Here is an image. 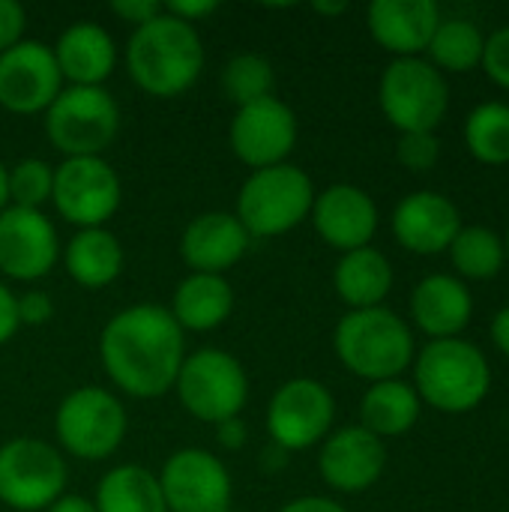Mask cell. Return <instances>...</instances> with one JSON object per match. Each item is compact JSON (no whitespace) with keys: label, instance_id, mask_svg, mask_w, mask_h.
Masks as SVG:
<instances>
[{"label":"cell","instance_id":"obj_30","mask_svg":"<svg viewBox=\"0 0 509 512\" xmlns=\"http://www.w3.org/2000/svg\"><path fill=\"white\" fill-rule=\"evenodd\" d=\"M453 264L462 276L468 279H492L501 273L507 255H504V240L483 225L462 228L456 240L450 243Z\"/></svg>","mask_w":509,"mask_h":512},{"label":"cell","instance_id":"obj_19","mask_svg":"<svg viewBox=\"0 0 509 512\" xmlns=\"http://www.w3.org/2000/svg\"><path fill=\"white\" fill-rule=\"evenodd\" d=\"M462 231V216L456 204L438 192H414L393 210L396 240L417 255H438L450 249Z\"/></svg>","mask_w":509,"mask_h":512},{"label":"cell","instance_id":"obj_1","mask_svg":"<svg viewBox=\"0 0 509 512\" xmlns=\"http://www.w3.org/2000/svg\"><path fill=\"white\" fill-rule=\"evenodd\" d=\"M99 357L108 378L135 399L165 396L186 360L183 330L159 303L120 309L99 336Z\"/></svg>","mask_w":509,"mask_h":512},{"label":"cell","instance_id":"obj_31","mask_svg":"<svg viewBox=\"0 0 509 512\" xmlns=\"http://www.w3.org/2000/svg\"><path fill=\"white\" fill-rule=\"evenodd\" d=\"M465 144L468 150L486 165H507L509 162V105L486 102L471 111L465 123Z\"/></svg>","mask_w":509,"mask_h":512},{"label":"cell","instance_id":"obj_29","mask_svg":"<svg viewBox=\"0 0 509 512\" xmlns=\"http://www.w3.org/2000/svg\"><path fill=\"white\" fill-rule=\"evenodd\" d=\"M483 33L477 30V24L465 21V18H450L441 21L432 42H429V54H432V66L438 69H450V72H468L483 60Z\"/></svg>","mask_w":509,"mask_h":512},{"label":"cell","instance_id":"obj_43","mask_svg":"<svg viewBox=\"0 0 509 512\" xmlns=\"http://www.w3.org/2000/svg\"><path fill=\"white\" fill-rule=\"evenodd\" d=\"M45 512H96V504L81 495H60Z\"/></svg>","mask_w":509,"mask_h":512},{"label":"cell","instance_id":"obj_48","mask_svg":"<svg viewBox=\"0 0 509 512\" xmlns=\"http://www.w3.org/2000/svg\"><path fill=\"white\" fill-rule=\"evenodd\" d=\"M504 255H507V261H509V234H507V240H504Z\"/></svg>","mask_w":509,"mask_h":512},{"label":"cell","instance_id":"obj_17","mask_svg":"<svg viewBox=\"0 0 509 512\" xmlns=\"http://www.w3.org/2000/svg\"><path fill=\"white\" fill-rule=\"evenodd\" d=\"M387 465L384 441L366 432L363 426H345L333 435H327L318 468L330 489L336 492H366L372 489Z\"/></svg>","mask_w":509,"mask_h":512},{"label":"cell","instance_id":"obj_21","mask_svg":"<svg viewBox=\"0 0 509 512\" xmlns=\"http://www.w3.org/2000/svg\"><path fill=\"white\" fill-rule=\"evenodd\" d=\"M366 18L381 48L396 57H417L429 48L441 24V9L432 0H375Z\"/></svg>","mask_w":509,"mask_h":512},{"label":"cell","instance_id":"obj_22","mask_svg":"<svg viewBox=\"0 0 509 512\" xmlns=\"http://www.w3.org/2000/svg\"><path fill=\"white\" fill-rule=\"evenodd\" d=\"M51 51L69 87H102L117 66V45L111 33L93 21L69 24Z\"/></svg>","mask_w":509,"mask_h":512},{"label":"cell","instance_id":"obj_44","mask_svg":"<svg viewBox=\"0 0 509 512\" xmlns=\"http://www.w3.org/2000/svg\"><path fill=\"white\" fill-rule=\"evenodd\" d=\"M492 339H495V345L501 348V354H507L509 357V306H504V309L495 315V321H492Z\"/></svg>","mask_w":509,"mask_h":512},{"label":"cell","instance_id":"obj_38","mask_svg":"<svg viewBox=\"0 0 509 512\" xmlns=\"http://www.w3.org/2000/svg\"><path fill=\"white\" fill-rule=\"evenodd\" d=\"M162 9H165V6L156 3V0H114V3H111V12H114L117 18L135 24V27L153 21L156 15H162Z\"/></svg>","mask_w":509,"mask_h":512},{"label":"cell","instance_id":"obj_27","mask_svg":"<svg viewBox=\"0 0 509 512\" xmlns=\"http://www.w3.org/2000/svg\"><path fill=\"white\" fill-rule=\"evenodd\" d=\"M417 417H420V396L411 384L399 378L372 384L360 402L363 429L372 432L375 438H399L414 429Z\"/></svg>","mask_w":509,"mask_h":512},{"label":"cell","instance_id":"obj_16","mask_svg":"<svg viewBox=\"0 0 509 512\" xmlns=\"http://www.w3.org/2000/svg\"><path fill=\"white\" fill-rule=\"evenodd\" d=\"M57 231L42 210L6 207L0 213V273L15 282H36L57 264Z\"/></svg>","mask_w":509,"mask_h":512},{"label":"cell","instance_id":"obj_4","mask_svg":"<svg viewBox=\"0 0 509 512\" xmlns=\"http://www.w3.org/2000/svg\"><path fill=\"white\" fill-rule=\"evenodd\" d=\"M417 396L444 414L474 411L492 384L489 360L483 351L465 339H435L429 342L414 366Z\"/></svg>","mask_w":509,"mask_h":512},{"label":"cell","instance_id":"obj_11","mask_svg":"<svg viewBox=\"0 0 509 512\" xmlns=\"http://www.w3.org/2000/svg\"><path fill=\"white\" fill-rule=\"evenodd\" d=\"M51 201L69 225H78L81 231L105 228V222L120 210L123 186L102 156H75L54 168Z\"/></svg>","mask_w":509,"mask_h":512},{"label":"cell","instance_id":"obj_24","mask_svg":"<svg viewBox=\"0 0 509 512\" xmlns=\"http://www.w3.org/2000/svg\"><path fill=\"white\" fill-rule=\"evenodd\" d=\"M174 321L180 330H195L207 333L222 327L231 312H234V291L225 276H210V273H189L171 300Z\"/></svg>","mask_w":509,"mask_h":512},{"label":"cell","instance_id":"obj_28","mask_svg":"<svg viewBox=\"0 0 509 512\" xmlns=\"http://www.w3.org/2000/svg\"><path fill=\"white\" fill-rule=\"evenodd\" d=\"M96 512H168L159 477L141 465H120L96 486Z\"/></svg>","mask_w":509,"mask_h":512},{"label":"cell","instance_id":"obj_14","mask_svg":"<svg viewBox=\"0 0 509 512\" xmlns=\"http://www.w3.org/2000/svg\"><path fill=\"white\" fill-rule=\"evenodd\" d=\"M228 141L234 156L255 171L282 165L297 144V114L276 96L249 102L234 111Z\"/></svg>","mask_w":509,"mask_h":512},{"label":"cell","instance_id":"obj_34","mask_svg":"<svg viewBox=\"0 0 509 512\" xmlns=\"http://www.w3.org/2000/svg\"><path fill=\"white\" fill-rule=\"evenodd\" d=\"M396 156L408 171H429L438 165L441 144H438L435 132H402Z\"/></svg>","mask_w":509,"mask_h":512},{"label":"cell","instance_id":"obj_46","mask_svg":"<svg viewBox=\"0 0 509 512\" xmlns=\"http://www.w3.org/2000/svg\"><path fill=\"white\" fill-rule=\"evenodd\" d=\"M312 9L321 12V15H342L348 9V3H315Z\"/></svg>","mask_w":509,"mask_h":512},{"label":"cell","instance_id":"obj_3","mask_svg":"<svg viewBox=\"0 0 509 512\" xmlns=\"http://www.w3.org/2000/svg\"><path fill=\"white\" fill-rule=\"evenodd\" d=\"M333 345L348 372L375 384L399 378L414 360L408 324L384 306L348 312L336 324Z\"/></svg>","mask_w":509,"mask_h":512},{"label":"cell","instance_id":"obj_45","mask_svg":"<svg viewBox=\"0 0 509 512\" xmlns=\"http://www.w3.org/2000/svg\"><path fill=\"white\" fill-rule=\"evenodd\" d=\"M288 456H291V453H285L282 447L270 444V450H264V453H261V468H267V471H279V468L288 462Z\"/></svg>","mask_w":509,"mask_h":512},{"label":"cell","instance_id":"obj_8","mask_svg":"<svg viewBox=\"0 0 509 512\" xmlns=\"http://www.w3.org/2000/svg\"><path fill=\"white\" fill-rule=\"evenodd\" d=\"M54 432L69 456L102 462L114 456L126 438V411L114 393L102 387H78L60 402Z\"/></svg>","mask_w":509,"mask_h":512},{"label":"cell","instance_id":"obj_23","mask_svg":"<svg viewBox=\"0 0 509 512\" xmlns=\"http://www.w3.org/2000/svg\"><path fill=\"white\" fill-rule=\"evenodd\" d=\"M471 312H474L471 291L459 279L444 273L426 276L411 294V315L417 327L426 336H432V342L456 339L468 327Z\"/></svg>","mask_w":509,"mask_h":512},{"label":"cell","instance_id":"obj_36","mask_svg":"<svg viewBox=\"0 0 509 512\" xmlns=\"http://www.w3.org/2000/svg\"><path fill=\"white\" fill-rule=\"evenodd\" d=\"M27 15L18 0H0V54L24 39Z\"/></svg>","mask_w":509,"mask_h":512},{"label":"cell","instance_id":"obj_40","mask_svg":"<svg viewBox=\"0 0 509 512\" xmlns=\"http://www.w3.org/2000/svg\"><path fill=\"white\" fill-rule=\"evenodd\" d=\"M18 297L0 282V345H6L18 333Z\"/></svg>","mask_w":509,"mask_h":512},{"label":"cell","instance_id":"obj_18","mask_svg":"<svg viewBox=\"0 0 509 512\" xmlns=\"http://www.w3.org/2000/svg\"><path fill=\"white\" fill-rule=\"evenodd\" d=\"M312 219L321 240L342 252L369 246V240L378 231L375 201L369 198V192L351 183H333L321 195H315Z\"/></svg>","mask_w":509,"mask_h":512},{"label":"cell","instance_id":"obj_37","mask_svg":"<svg viewBox=\"0 0 509 512\" xmlns=\"http://www.w3.org/2000/svg\"><path fill=\"white\" fill-rule=\"evenodd\" d=\"M54 315V303L45 291H27L18 297V321L27 327H42Z\"/></svg>","mask_w":509,"mask_h":512},{"label":"cell","instance_id":"obj_35","mask_svg":"<svg viewBox=\"0 0 509 512\" xmlns=\"http://www.w3.org/2000/svg\"><path fill=\"white\" fill-rule=\"evenodd\" d=\"M483 69H486V75L495 81V84H501V87H507L509 90V27H501V30H495L489 39H486V45H483Z\"/></svg>","mask_w":509,"mask_h":512},{"label":"cell","instance_id":"obj_5","mask_svg":"<svg viewBox=\"0 0 509 512\" xmlns=\"http://www.w3.org/2000/svg\"><path fill=\"white\" fill-rule=\"evenodd\" d=\"M315 186L297 165H273L252 171L237 195V222L249 237H279L312 216Z\"/></svg>","mask_w":509,"mask_h":512},{"label":"cell","instance_id":"obj_33","mask_svg":"<svg viewBox=\"0 0 509 512\" xmlns=\"http://www.w3.org/2000/svg\"><path fill=\"white\" fill-rule=\"evenodd\" d=\"M6 186L12 207L39 210L45 201H51L54 189V168L45 159H18L12 168H6Z\"/></svg>","mask_w":509,"mask_h":512},{"label":"cell","instance_id":"obj_25","mask_svg":"<svg viewBox=\"0 0 509 512\" xmlns=\"http://www.w3.org/2000/svg\"><path fill=\"white\" fill-rule=\"evenodd\" d=\"M333 285L351 309H375L393 288V267L378 249L363 246L342 255L333 273Z\"/></svg>","mask_w":509,"mask_h":512},{"label":"cell","instance_id":"obj_32","mask_svg":"<svg viewBox=\"0 0 509 512\" xmlns=\"http://www.w3.org/2000/svg\"><path fill=\"white\" fill-rule=\"evenodd\" d=\"M273 87V63L261 54H234L222 69V90L237 108L273 96Z\"/></svg>","mask_w":509,"mask_h":512},{"label":"cell","instance_id":"obj_15","mask_svg":"<svg viewBox=\"0 0 509 512\" xmlns=\"http://www.w3.org/2000/svg\"><path fill=\"white\" fill-rule=\"evenodd\" d=\"M63 90L51 45L39 39H21L0 54V105L12 114H45Z\"/></svg>","mask_w":509,"mask_h":512},{"label":"cell","instance_id":"obj_12","mask_svg":"<svg viewBox=\"0 0 509 512\" xmlns=\"http://www.w3.org/2000/svg\"><path fill=\"white\" fill-rule=\"evenodd\" d=\"M333 417L336 402L321 381L291 378L270 399L267 432L276 447H282L285 453H297L324 441L333 429Z\"/></svg>","mask_w":509,"mask_h":512},{"label":"cell","instance_id":"obj_39","mask_svg":"<svg viewBox=\"0 0 509 512\" xmlns=\"http://www.w3.org/2000/svg\"><path fill=\"white\" fill-rule=\"evenodd\" d=\"M162 6H165V12L171 18H180V21H186L192 27L201 18H207V15H213L219 9V3H213V0H171V3H162Z\"/></svg>","mask_w":509,"mask_h":512},{"label":"cell","instance_id":"obj_13","mask_svg":"<svg viewBox=\"0 0 509 512\" xmlns=\"http://www.w3.org/2000/svg\"><path fill=\"white\" fill-rule=\"evenodd\" d=\"M159 489L168 512H228L231 510V474L219 456L186 447L171 453L162 465Z\"/></svg>","mask_w":509,"mask_h":512},{"label":"cell","instance_id":"obj_10","mask_svg":"<svg viewBox=\"0 0 509 512\" xmlns=\"http://www.w3.org/2000/svg\"><path fill=\"white\" fill-rule=\"evenodd\" d=\"M66 486L63 456L39 438H15L0 447V504L15 512L48 510Z\"/></svg>","mask_w":509,"mask_h":512},{"label":"cell","instance_id":"obj_26","mask_svg":"<svg viewBox=\"0 0 509 512\" xmlns=\"http://www.w3.org/2000/svg\"><path fill=\"white\" fill-rule=\"evenodd\" d=\"M63 264L81 288H105L123 273V246L108 228H84L69 240Z\"/></svg>","mask_w":509,"mask_h":512},{"label":"cell","instance_id":"obj_7","mask_svg":"<svg viewBox=\"0 0 509 512\" xmlns=\"http://www.w3.org/2000/svg\"><path fill=\"white\" fill-rule=\"evenodd\" d=\"M117 129L120 108L105 87H66L45 111V135L66 159L102 156Z\"/></svg>","mask_w":509,"mask_h":512},{"label":"cell","instance_id":"obj_9","mask_svg":"<svg viewBox=\"0 0 509 512\" xmlns=\"http://www.w3.org/2000/svg\"><path fill=\"white\" fill-rule=\"evenodd\" d=\"M381 111L399 132H435L447 114L450 90L444 75L420 57H396L378 87Z\"/></svg>","mask_w":509,"mask_h":512},{"label":"cell","instance_id":"obj_42","mask_svg":"<svg viewBox=\"0 0 509 512\" xmlns=\"http://www.w3.org/2000/svg\"><path fill=\"white\" fill-rule=\"evenodd\" d=\"M279 512H348L342 504L330 501V498H318V495H306V498H294L288 501Z\"/></svg>","mask_w":509,"mask_h":512},{"label":"cell","instance_id":"obj_6","mask_svg":"<svg viewBox=\"0 0 509 512\" xmlns=\"http://www.w3.org/2000/svg\"><path fill=\"white\" fill-rule=\"evenodd\" d=\"M174 390L180 405L201 423H225L240 417L249 399V378L237 357L222 348H198L186 354Z\"/></svg>","mask_w":509,"mask_h":512},{"label":"cell","instance_id":"obj_2","mask_svg":"<svg viewBox=\"0 0 509 512\" xmlns=\"http://www.w3.org/2000/svg\"><path fill=\"white\" fill-rule=\"evenodd\" d=\"M126 69L147 96H180L198 81L204 69L201 36L192 24L171 18L162 9V15L135 27V33L129 36Z\"/></svg>","mask_w":509,"mask_h":512},{"label":"cell","instance_id":"obj_41","mask_svg":"<svg viewBox=\"0 0 509 512\" xmlns=\"http://www.w3.org/2000/svg\"><path fill=\"white\" fill-rule=\"evenodd\" d=\"M249 429H246V423L240 420V417H231V420H225V423H216V441H219V447H225V450H240L243 444H246V435Z\"/></svg>","mask_w":509,"mask_h":512},{"label":"cell","instance_id":"obj_20","mask_svg":"<svg viewBox=\"0 0 509 512\" xmlns=\"http://www.w3.org/2000/svg\"><path fill=\"white\" fill-rule=\"evenodd\" d=\"M252 237L234 213H201L180 237V258L192 273L225 276L249 249Z\"/></svg>","mask_w":509,"mask_h":512},{"label":"cell","instance_id":"obj_47","mask_svg":"<svg viewBox=\"0 0 509 512\" xmlns=\"http://www.w3.org/2000/svg\"><path fill=\"white\" fill-rule=\"evenodd\" d=\"M9 207V186H6V168L0 162V213Z\"/></svg>","mask_w":509,"mask_h":512}]
</instances>
